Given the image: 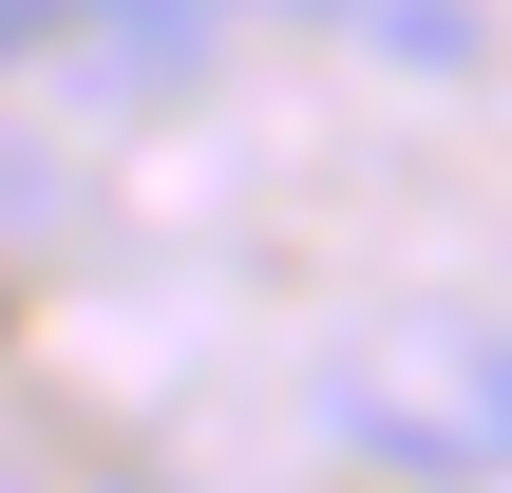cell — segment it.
I'll return each mask as SVG.
<instances>
[{
    "label": "cell",
    "instance_id": "obj_3",
    "mask_svg": "<svg viewBox=\"0 0 512 493\" xmlns=\"http://www.w3.org/2000/svg\"><path fill=\"white\" fill-rule=\"evenodd\" d=\"M38 38H57V0H0V76H19V57H38Z\"/></svg>",
    "mask_w": 512,
    "mask_h": 493
},
{
    "label": "cell",
    "instance_id": "obj_1",
    "mask_svg": "<svg viewBox=\"0 0 512 493\" xmlns=\"http://www.w3.org/2000/svg\"><path fill=\"white\" fill-rule=\"evenodd\" d=\"M323 437L342 456H380V475H512V323H380V342H342L323 361Z\"/></svg>",
    "mask_w": 512,
    "mask_h": 493
},
{
    "label": "cell",
    "instance_id": "obj_2",
    "mask_svg": "<svg viewBox=\"0 0 512 493\" xmlns=\"http://www.w3.org/2000/svg\"><path fill=\"white\" fill-rule=\"evenodd\" d=\"M57 38H76L114 95H152V76H190V57L228 38V0H57Z\"/></svg>",
    "mask_w": 512,
    "mask_h": 493
}]
</instances>
